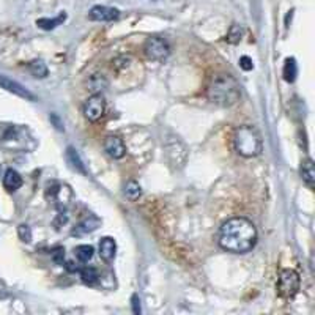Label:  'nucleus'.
Returning <instances> with one entry per match:
<instances>
[{"label":"nucleus","instance_id":"7ed1b4c3","mask_svg":"<svg viewBox=\"0 0 315 315\" xmlns=\"http://www.w3.org/2000/svg\"><path fill=\"white\" fill-rule=\"evenodd\" d=\"M233 145L238 155H241L245 158H254L262 153V139L260 134L257 133V129L245 125L239 126L235 134H233Z\"/></svg>","mask_w":315,"mask_h":315},{"label":"nucleus","instance_id":"aec40b11","mask_svg":"<svg viewBox=\"0 0 315 315\" xmlns=\"http://www.w3.org/2000/svg\"><path fill=\"white\" fill-rule=\"evenodd\" d=\"M142 194V188H140V184L137 181H128L125 184V196L129 199V200H137Z\"/></svg>","mask_w":315,"mask_h":315},{"label":"nucleus","instance_id":"423d86ee","mask_svg":"<svg viewBox=\"0 0 315 315\" xmlns=\"http://www.w3.org/2000/svg\"><path fill=\"white\" fill-rule=\"evenodd\" d=\"M82 112H84V117L88 120V122H98L104 112H106V100L101 93H93L85 103H84V107H82Z\"/></svg>","mask_w":315,"mask_h":315},{"label":"nucleus","instance_id":"2eb2a0df","mask_svg":"<svg viewBox=\"0 0 315 315\" xmlns=\"http://www.w3.org/2000/svg\"><path fill=\"white\" fill-rule=\"evenodd\" d=\"M301 178L309 188H313L315 184V165L312 159H306L301 165Z\"/></svg>","mask_w":315,"mask_h":315},{"label":"nucleus","instance_id":"1a4fd4ad","mask_svg":"<svg viewBox=\"0 0 315 315\" xmlns=\"http://www.w3.org/2000/svg\"><path fill=\"white\" fill-rule=\"evenodd\" d=\"M103 145H104L106 153L114 159H122L126 153V147L118 136H107Z\"/></svg>","mask_w":315,"mask_h":315},{"label":"nucleus","instance_id":"6ab92c4d","mask_svg":"<svg viewBox=\"0 0 315 315\" xmlns=\"http://www.w3.org/2000/svg\"><path fill=\"white\" fill-rule=\"evenodd\" d=\"M29 69H30V72L33 74L35 78L43 79V78L47 76V66H46V63L43 60H33V62H30L29 63Z\"/></svg>","mask_w":315,"mask_h":315},{"label":"nucleus","instance_id":"ddd939ff","mask_svg":"<svg viewBox=\"0 0 315 315\" xmlns=\"http://www.w3.org/2000/svg\"><path fill=\"white\" fill-rule=\"evenodd\" d=\"M66 161H68V164L71 165V169H74L76 172H81V174H87L84 161L81 159L78 150H76L74 147H68V148H66Z\"/></svg>","mask_w":315,"mask_h":315},{"label":"nucleus","instance_id":"393cba45","mask_svg":"<svg viewBox=\"0 0 315 315\" xmlns=\"http://www.w3.org/2000/svg\"><path fill=\"white\" fill-rule=\"evenodd\" d=\"M52 260H54L55 263H59V265H63V260H65V251H63L62 248L55 249V251L52 252Z\"/></svg>","mask_w":315,"mask_h":315},{"label":"nucleus","instance_id":"a878e982","mask_svg":"<svg viewBox=\"0 0 315 315\" xmlns=\"http://www.w3.org/2000/svg\"><path fill=\"white\" fill-rule=\"evenodd\" d=\"M49 120H51V122L54 123L55 129H59V131H65V126H63V122L60 120V117H59L57 114H51Z\"/></svg>","mask_w":315,"mask_h":315},{"label":"nucleus","instance_id":"5701e85b","mask_svg":"<svg viewBox=\"0 0 315 315\" xmlns=\"http://www.w3.org/2000/svg\"><path fill=\"white\" fill-rule=\"evenodd\" d=\"M17 235H19V239L24 243L32 241V230L27 224H21L19 227H17Z\"/></svg>","mask_w":315,"mask_h":315},{"label":"nucleus","instance_id":"f8f14e48","mask_svg":"<svg viewBox=\"0 0 315 315\" xmlns=\"http://www.w3.org/2000/svg\"><path fill=\"white\" fill-rule=\"evenodd\" d=\"M4 186L7 191H16L22 186V177L21 174L14 171V169H8L4 175Z\"/></svg>","mask_w":315,"mask_h":315},{"label":"nucleus","instance_id":"20e7f679","mask_svg":"<svg viewBox=\"0 0 315 315\" xmlns=\"http://www.w3.org/2000/svg\"><path fill=\"white\" fill-rule=\"evenodd\" d=\"M143 52L150 60L162 62L171 55V46L164 38H159V36H152V38H148L145 41Z\"/></svg>","mask_w":315,"mask_h":315},{"label":"nucleus","instance_id":"9b49d317","mask_svg":"<svg viewBox=\"0 0 315 315\" xmlns=\"http://www.w3.org/2000/svg\"><path fill=\"white\" fill-rule=\"evenodd\" d=\"M115 252H117V243L114 238L110 236H104L100 241V255L104 262H112L115 258Z\"/></svg>","mask_w":315,"mask_h":315},{"label":"nucleus","instance_id":"c85d7f7f","mask_svg":"<svg viewBox=\"0 0 315 315\" xmlns=\"http://www.w3.org/2000/svg\"><path fill=\"white\" fill-rule=\"evenodd\" d=\"M65 268H66L68 271H71V273H74V271H79V268H78L76 265H74L72 262H68V263L65 265Z\"/></svg>","mask_w":315,"mask_h":315},{"label":"nucleus","instance_id":"0eeeda50","mask_svg":"<svg viewBox=\"0 0 315 315\" xmlns=\"http://www.w3.org/2000/svg\"><path fill=\"white\" fill-rule=\"evenodd\" d=\"M0 88L10 91V93L19 96V98H22V100H26V101H35V100H36L32 91L27 90L22 84L16 82V81L10 79V78H7V76H0Z\"/></svg>","mask_w":315,"mask_h":315},{"label":"nucleus","instance_id":"9d476101","mask_svg":"<svg viewBox=\"0 0 315 315\" xmlns=\"http://www.w3.org/2000/svg\"><path fill=\"white\" fill-rule=\"evenodd\" d=\"M100 226H101V219H100L98 216H95V214H90V216H87L84 221H81L76 227H74L72 235H74V236L88 235V233H91V232H95Z\"/></svg>","mask_w":315,"mask_h":315},{"label":"nucleus","instance_id":"bb28decb","mask_svg":"<svg viewBox=\"0 0 315 315\" xmlns=\"http://www.w3.org/2000/svg\"><path fill=\"white\" fill-rule=\"evenodd\" d=\"M239 66H241L245 71H251L254 68V63H252V60L248 57V55H243V57L239 59Z\"/></svg>","mask_w":315,"mask_h":315},{"label":"nucleus","instance_id":"4be33fe9","mask_svg":"<svg viewBox=\"0 0 315 315\" xmlns=\"http://www.w3.org/2000/svg\"><path fill=\"white\" fill-rule=\"evenodd\" d=\"M243 27L239 26V24H232L230 26V29H229V32H227V41L230 43V44H238L239 41H241V38H243Z\"/></svg>","mask_w":315,"mask_h":315},{"label":"nucleus","instance_id":"b1692460","mask_svg":"<svg viewBox=\"0 0 315 315\" xmlns=\"http://www.w3.org/2000/svg\"><path fill=\"white\" fill-rule=\"evenodd\" d=\"M129 62H131V57H128V55H120V57H117L114 62H112V66L115 69H123L129 65Z\"/></svg>","mask_w":315,"mask_h":315},{"label":"nucleus","instance_id":"6e6552de","mask_svg":"<svg viewBox=\"0 0 315 315\" xmlns=\"http://www.w3.org/2000/svg\"><path fill=\"white\" fill-rule=\"evenodd\" d=\"M88 17L91 21H96V22H112L120 17V10L104 7V5H96L90 10Z\"/></svg>","mask_w":315,"mask_h":315},{"label":"nucleus","instance_id":"f257e3e1","mask_svg":"<svg viewBox=\"0 0 315 315\" xmlns=\"http://www.w3.org/2000/svg\"><path fill=\"white\" fill-rule=\"evenodd\" d=\"M219 246L233 254H246L257 243V229L246 217H232L219 229Z\"/></svg>","mask_w":315,"mask_h":315},{"label":"nucleus","instance_id":"39448f33","mask_svg":"<svg viewBox=\"0 0 315 315\" xmlns=\"http://www.w3.org/2000/svg\"><path fill=\"white\" fill-rule=\"evenodd\" d=\"M277 290L284 298H293L300 290V276L295 270H282L279 274Z\"/></svg>","mask_w":315,"mask_h":315},{"label":"nucleus","instance_id":"412c9836","mask_svg":"<svg viewBox=\"0 0 315 315\" xmlns=\"http://www.w3.org/2000/svg\"><path fill=\"white\" fill-rule=\"evenodd\" d=\"M81 277H82V281L88 285H95L98 281H100V274L95 268H91V266H85L81 270Z\"/></svg>","mask_w":315,"mask_h":315},{"label":"nucleus","instance_id":"4468645a","mask_svg":"<svg viewBox=\"0 0 315 315\" xmlns=\"http://www.w3.org/2000/svg\"><path fill=\"white\" fill-rule=\"evenodd\" d=\"M107 79L104 74L101 72H95V74H91V76L88 78L87 81V85H88V90L90 91H93V93H100L101 90H104L107 87Z\"/></svg>","mask_w":315,"mask_h":315},{"label":"nucleus","instance_id":"a211bd4d","mask_svg":"<svg viewBox=\"0 0 315 315\" xmlns=\"http://www.w3.org/2000/svg\"><path fill=\"white\" fill-rule=\"evenodd\" d=\"M296 74H298V66H296L295 59H287L284 65V79L292 84L296 79Z\"/></svg>","mask_w":315,"mask_h":315},{"label":"nucleus","instance_id":"cd10ccee","mask_svg":"<svg viewBox=\"0 0 315 315\" xmlns=\"http://www.w3.org/2000/svg\"><path fill=\"white\" fill-rule=\"evenodd\" d=\"M131 304H133V312H134L136 315H139V313H140V298H139V295H133Z\"/></svg>","mask_w":315,"mask_h":315},{"label":"nucleus","instance_id":"f03ea898","mask_svg":"<svg viewBox=\"0 0 315 315\" xmlns=\"http://www.w3.org/2000/svg\"><path fill=\"white\" fill-rule=\"evenodd\" d=\"M207 96L216 106L230 107L241 96V90H239V84L233 76L219 72L211 78L207 88Z\"/></svg>","mask_w":315,"mask_h":315},{"label":"nucleus","instance_id":"f3484780","mask_svg":"<svg viewBox=\"0 0 315 315\" xmlns=\"http://www.w3.org/2000/svg\"><path fill=\"white\" fill-rule=\"evenodd\" d=\"M74 254H76V258L81 263H87V262L91 260V257H93V254H95V249H93V246H90V245H81V246L76 248Z\"/></svg>","mask_w":315,"mask_h":315},{"label":"nucleus","instance_id":"dca6fc26","mask_svg":"<svg viewBox=\"0 0 315 315\" xmlns=\"http://www.w3.org/2000/svg\"><path fill=\"white\" fill-rule=\"evenodd\" d=\"M65 19H66V14H65V13H60V16H59V17H54V19H49V17H41V19L36 21V26H38L40 29H43V30H52V29H55L57 26H60Z\"/></svg>","mask_w":315,"mask_h":315}]
</instances>
